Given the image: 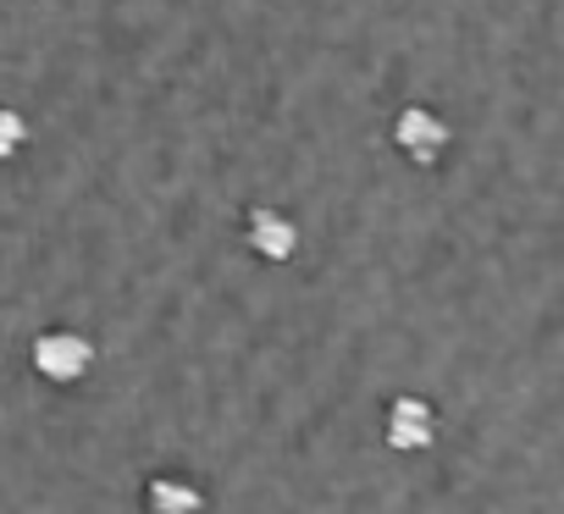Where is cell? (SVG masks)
<instances>
[{
    "instance_id": "obj_6",
    "label": "cell",
    "mask_w": 564,
    "mask_h": 514,
    "mask_svg": "<svg viewBox=\"0 0 564 514\" xmlns=\"http://www.w3.org/2000/svg\"><path fill=\"white\" fill-rule=\"evenodd\" d=\"M23 144H29V117L18 106H0V161L23 155Z\"/></svg>"
},
{
    "instance_id": "obj_2",
    "label": "cell",
    "mask_w": 564,
    "mask_h": 514,
    "mask_svg": "<svg viewBox=\"0 0 564 514\" xmlns=\"http://www.w3.org/2000/svg\"><path fill=\"white\" fill-rule=\"evenodd\" d=\"M388 133H393V150H399L404 161H415V166H437V161L448 155V144H454V128H448L432 106H421V100L399 106L393 122H388Z\"/></svg>"
},
{
    "instance_id": "obj_3",
    "label": "cell",
    "mask_w": 564,
    "mask_h": 514,
    "mask_svg": "<svg viewBox=\"0 0 564 514\" xmlns=\"http://www.w3.org/2000/svg\"><path fill=\"white\" fill-rule=\"evenodd\" d=\"M437 404L421 398V393H393L388 398V415H382V437L393 453H426L437 442Z\"/></svg>"
},
{
    "instance_id": "obj_5",
    "label": "cell",
    "mask_w": 564,
    "mask_h": 514,
    "mask_svg": "<svg viewBox=\"0 0 564 514\" xmlns=\"http://www.w3.org/2000/svg\"><path fill=\"white\" fill-rule=\"evenodd\" d=\"M144 508L150 514H205V486L177 470H161L144 481Z\"/></svg>"
},
{
    "instance_id": "obj_1",
    "label": "cell",
    "mask_w": 564,
    "mask_h": 514,
    "mask_svg": "<svg viewBox=\"0 0 564 514\" xmlns=\"http://www.w3.org/2000/svg\"><path fill=\"white\" fill-rule=\"evenodd\" d=\"M29 365L40 382L51 387H78L89 371H95V343L78 332V327H45L34 343H29Z\"/></svg>"
},
{
    "instance_id": "obj_4",
    "label": "cell",
    "mask_w": 564,
    "mask_h": 514,
    "mask_svg": "<svg viewBox=\"0 0 564 514\" xmlns=\"http://www.w3.org/2000/svg\"><path fill=\"white\" fill-rule=\"evenodd\" d=\"M243 243H249L254 261L289 266L294 254H300V221L289 210H276V205H249L243 210Z\"/></svg>"
}]
</instances>
